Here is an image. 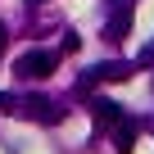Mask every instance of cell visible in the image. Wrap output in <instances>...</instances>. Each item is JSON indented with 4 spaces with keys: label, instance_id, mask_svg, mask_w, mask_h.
I'll use <instances>...</instances> for the list:
<instances>
[{
    "label": "cell",
    "instance_id": "1",
    "mask_svg": "<svg viewBox=\"0 0 154 154\" xmlns=\"http://www.w3.org/2000/svg\"><path fill=\"white\" fill-rule=\"evenodd\" d=\"M54 68H59V50H27V54H18V63H14V72L27 77V82H41V77H50Z\"/></svg>",
    "mask_w": 154,
    "mask_h": 154
},
{
    "label": "cell",
    "instance_id": "2",
    "mask_svg": "<svg viewBox=\"0 0 154 154\" xmlns=\"http://www.w3.org/2000/svg\"><path fill=\"white\" fill-rule=\"evenodd\" d=\"M127 77H131V63H127V59H109V63L86 68V77L77 82V91H82V95H91V86H95V82H127Z\"/></svg>",
    "mask_w": 154,
    "mask_h": 154
},
{
    "label": "cell",
    "instance_id": "3",
    "mask_svg": "<svg viewBox=\"0 0 154 154\" xmlns=\"http://www.w3.org/2000/svg\"><path fill=\"white\" fill-rule=\"evenodd\" d=\"M131 0H118V5L109 9V23H104V41H122L127 32H131Z\"/></svg>",
    "mask_w": 154,
    "mask_h": 154
},
{
    "label": "cell",
    "instance_id": "4",
    "mask_svg": "<svg viewBox=\"0 0 154 154\" xmlns=\"http://www.w3.org/2000/svg\"><path fill=\"white\" fill-rule=\"evenodd\" d=\"M23 109H27V118H32V122H45V127L63 122V109H59V104H50L45 95H32V100H27Z\"/></svg>",
    "mask_w": 154,
    "mask_h": 154
},
{
    "label": "cell",
    "instance_id": "5",
    "mask_svg": "<svg viewBox=\"0 0 154 154\" xmlns=\"http://www.w3.org/2000/svg\"><path fill=\"white\" fill-rule=\"evenodd\" d=\"M113 149H118V154H131V149H136V122L122 118V122L113 127Z\"/></svg>",
    "mask_w": 154,
    "mask_h": 154
},
{
    "label": "cell",
    "instance_id": "6",
    "mask_svg": "<svg viewBox=\"0 0 154 154\" xmlns=\"http://www.w3.org/2000/svg\"><path fill=\"white\" fill-rule=\"evenodd\" d=\"M91 109H95V118H100L104 127H118V122H122V109H118L113 100H95Z\"/></svg>",
    "mask_w": 154,
    "mask_h": 154
},
{
    "label": "cell",
    "instance_id": "7",
    "mask_svg": "<svg viewBox=\"0 0 154 154\" xmlns=\"http://www.w3.org/2000/svg\"><path fill=\"white\" fill-rule=\"evenodd\" d=\"M14 109H18V100H14V95H5V91H0V113H14Z\"/></svg>",
    "mask_w": 154,
    "mask_h": 154
},
{
    "label": "cell",
    "instance_id": "8",
    "mask_svg": "<svg viewBox=\"0 0 154 154\" xmlns=\"http://www.w3.org/2000/svg\"><path fill=\"white\" fill-rule=\"evenodd\" d=\"M0 50H5V27H0Z\"/></svg>",
    "mask_w": 154,
    "mask_h": 154
},
{
    "label": "cell",
    "instance_id": "9",
    "mask_svg": "<svg viewBox=\"0 0 154 154\" xmlns=\"http://www.w3.org/2000/svg\"><path fill=\"white\" fill-rule=\"evenodd\" d=\"M32 5H45V0H32Z\"/></svg>",
    "mask_w": 154,
    "mask_h": 154
}]
</instances>
